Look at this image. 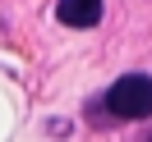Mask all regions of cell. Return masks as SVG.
Segmentation results:
<instances>
[{
    "mask_svg": "<svg viewBox=\"0 0 152 142\" xmlns=\"http://www.w3.org/2000/svg\"><path fill=\"white\" fill-rule=\"evenodd\" d=\"M143 142H152V138H143Z\"/></svg>",
    "mask_w": 152,
    "mask_h": 142,
    "instance_id": "3957f363",
    "label": "cell"
},
{
    "mask_svg": "<svg viewBox=\"0 0 152 142\" xmlns=\"http://www.w3.org/2000/svg\"><path fill=\"white\" fill-rule=\"evenodd\" d=\"M106 105H111V115H120V119H148L152 115V78L148 74L115 78L111 92H106Z\"/></svg>",
    "mask_w": 152,
    "mask_h": 142,
    "instance_id": "6da1fadb",
    "label": "cell"
},
{
    "mask_svg": "<svg viewBox=\"0 0 152 142\" xmlns=\"http://www.w3.org/2000/svg\"><path fill=\"white\" fill-rule=\"evenodd\" d=\"M56 19L65 28H92L102 23V0H56Z\"/></svg>",
    "mask_w": 152,
    "mask_h": 142,
    "instance_id": "7a4b0ae2",
    "label": "cell"
}]
</instances>
